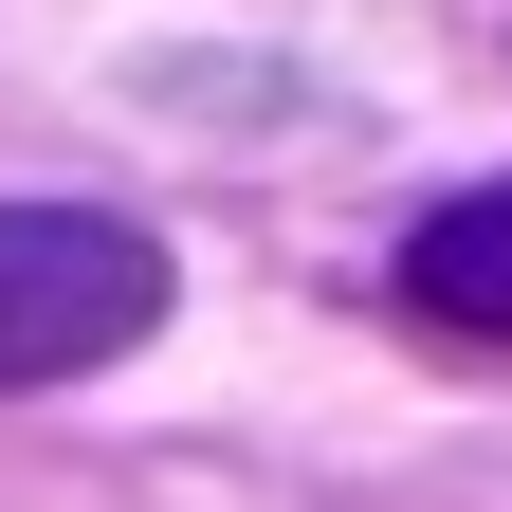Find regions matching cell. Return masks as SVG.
<instances>
[{"label": "cell", "mask_w": 512, "mask_h": 512, "mask_svg": "<svg viewBox=\"0 0 512 512\" xmlns=\"http://www.w3.org/2000/svg\"><path fill=\"white\" fill-rule=\"evenodd\" d=\"M165 330V238L110 202H0V384H74Z\"/></svg>", "instance_id": "1"}, {"label": "cell", "mask_w": 512, "mask_h": 512, "mask_svg": "<svg viewBox=\"0 0 512 512\" xmlns=\"http://www.w3.org/2000/svg\"><path fill=\"white\" fill-rule=\"evenodd\" d=\"M403 311L421 330H512V183H476L403 238Z\"/></svg>", "instance_id": "2"}]
</instances>
